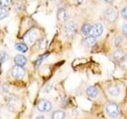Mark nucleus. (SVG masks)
I'll list each match as a JSON object with an SVG mask.
<instances>
[{
	"label": "nucleus",
	"mask_w": 127,
	"mask_h": 119,
	"mask_svg": "<svg viewBox=\"0 0 127 119\" xmlns=\"http://www.w3.org/2000/svg\"><path fill=\"white\" fill-rule=\"evenodd\" d=\"M105 1L106 2H112L114 0H105Z\"/></svg>",
	"instance_id": "27"
},
{
	"label": "nucleus",
	"mask_w": 127,
	"mask_h": 119,
	"mask_svg": "<svg viewBox=\"0 0 127 119\" xmlns=\"http://www.w3.org/2000/svg\"><path fill=\"white\" fill-rule=\"evenodd\" d=\"M102 33H103V26L102 24L96 23L95 25L91 26V33H90V36H91V37L97 38L98 37H100L102 34Z\"/></svg>",
	"instance_id": "5"
},
{
	"label": "nucleus",
	"mask_w": 127,
	"mask_h": 119,
	"mask_svg": "<svg viewBox=\"0 0 127 119\" xmlns=\"http://www.w3.org/2000/svg\"><path fill=\"white\" fill-rule=\"evenodd\" d=\"M75 1H76L78 3H81V2H83V1H84V0H75Z\"/></svg>",
	"instance_id": "26"
},
{
	"label": "nucleus",
	"mask_w": 127,
	"mask_h": 119,
	"mask_svg": "<svg viewBox=\"0 0 127 119\" xmlns=\"http://www.w3.org/2000/svg\"><path fill=\"white\" fill-rule=\"evenodd\" d=\"M13 4V1L12 0H0V5L2 7H9Z\"/></svg>",
	"instance_id": "19"
},
{
	"label": "nucleus",
	"mask_w": 127,
	"mask_h": 119,
	"mask_svg": "<svg viewBox=\"0 0 127 119\" xmlns=\"http://www.w3.org/2000/svg\"><path fill=\"white\" fill-rule=\"evenodd\" d=\"M14 61L16 65L23 67V66H25L26 64L27 59H26V57H25V56H23V55H17L16 57H14Z\"/></svg>",
	"instance_id": "10"
},
{
	"label": "nucleus",
	"mask_w": 127,
	"mask_h": 119,
	"mask_svg": "<svg viewBox=\"0 0 127 119\" xmlns=\"http://www.w3.org/2000/svg\"><path fill=\"white\" fill-rule=\"evenodd\" d=\"M105 18L110 22H114L118 18V12L114 8H109L105 11Z\"/></svg>",
	"instance_id": "4"
},
{
	"label": "nucleus",
	"mask_w": 127,
	"mask_h": 119,
	"mask_svg": "<svg viewBox=\"0 0 127 119\" xmlns=\"http://www.w3.org/2000/svg\"><path fill=\"white\" fill-rule=\"evenodd\" d=\"M38 36V32L36 30H30L23 36V41L25 43L29 45H33L34 41L37 40Z\"/></svg>",
	"instance_id": "3"
},
{
	"label": "nucleus",
	"mask_w": 127,
	"mask_h": 119,
	"mask_svg": "<svg viewBox=\"0 0 127 119\" xmlns=\"http://www.w3.org/2000/svg\"><path fill=\"white\" fill-rule=\"evenodd\" d=\"M37 109L41 112H49L52 109V104L49 101L45 99H41L37 102Z\"/></svg>",
	"instance_id": "7"
},
{
	"label": "nucleus",
	"mask_w": 127,
	"mask_h": 119,
	"mask_svg": "<svg viewBox=\"0 0 127 119\" xmlns=\"http://www.w3.org/2000/svg\"><path fill=\"white\" fill-rule=\"evenodd\" d=\"M107 92H108V94L110 96L118 98L122 94V89H121V87L118 85H112L108 87Z\"/></svg>",
	"instance_id": "8"
},
{
	"label": "nucleus",
	"mask_w": 127,
	"mask_h": 119,
	"mask_svg": "<svg viewBox=\"0 0 127 119\" xmlns=\"http://www.w3.org/2000/svg\"><path fill=\"white\" fill-rule=\"evenodd\" d=\"M36 119H45V117H44L43 115H40V116L36 118Z\"/></svg>",
	"instance_id": "25"
},
{
	"label": "nucleus",
	"mask_w": 127,
	"mask_h": 119,
	"mask_svg": "<svg viewBox=\"0 0 127 119\" xmlns=\"http://www.w3.org/2000/svg\"><path fill=\"white\" fill-rule=\"evenodd\" d=\"M15 49L20 52V53H26L28 50V47L26 45L25 43H21V42H18V43H16L15 45H14Z\"/></svg>",
	"instance_id": "15"
},
{
	"label": "nucleus",
	"mask_w": 127,
	"mask_h": 119,
	"mask_svg": "<svg viewBox=\"0 0 127 119\" xmlns=\"http://www.w3.org/2000/svg\"><path fill=\"white\" fill-rule=\"evenodd\" d=\"M119 63H120V67L122 68L124 70H126L127 69V56Z\"/></svg>",
	"instance_id": "21"
},
{
	"label": "nucleus",
	"mask_w": 127,
	"mask_h": 119,
	"mask_svg": "<svg viewBox=\"0 0 127 119\" xmlns=\"http://www.w3.org/2000/svg\"><path fill=\"white\" fill-rule=\"evenodd\" d=\"M47 55L48 54H45V55H43V56H41V57H40L37 60L35 61V65L36 66H39L40 64H41V62L44 60V59H45L46 57H47Z\"/></svg>",
	"instance_id": "22"
},
{
	"label": "nucleus",
	"mask_w": 127,
	"mask_h": 119,
	"mask_svg": "<svg viewBox=\"0 0 127 119\" xmlns=\"http://www.w3.org/2000/svg\"><path fill=\"white\" fill-rule=\"evenodd\" d=\"M11 75L15 79H22L26 75V70L23 67L15 65L11 70Z\"/></svg>",
	"instance_id": "6"
},
{
	"label": "nucleus",
	"mask_w": 127,
	"mask_h": 119,
	"mask_svg": "<svg viewBox=\"0 0 127 119\" xmlns=\"http://www.w3.org/2000/svg\"><path fill=\"white\" fill-rule=\"evenodd\" d=\"M86 94L88 97L91 98H97V96L98 95V90L95 87L90 86L87 88Z\"/></svg>",
	"instance_id": "11"
},
{
	"label": "nucleus",
	"mask_w": 127,
	"mask_h": 119,
	"mask_svg": "<svg viewBox=\"0 0 127 119\" xmlns=\"http://www.w3.org/2000/svg\"><path fill=\"white\" fill-rule=\"evenodd\" d=\"M122 33H124L125 36L127 37V23L126 24H124L122 26Z\"/></svg>",
	"instance_id": "24"
},
{
	"label": "nucleus",
	"mask_w": 127,
	"mask_h": 119,
	"mask_svg": "<svg viewBox=\"0 0 127 119\" xmlns=\"http://www.w3.org/2000/svg\"><path fill=\"white\" fill-rule=\"evenodd\" d=\"M57 18L61 21H67L68 18V14L65 9H59L57 11Z\"/></svg>",
	"instance_id": "12"
},
{
	"label": "nucleus",
	"mask_w": 127,
	"mask_h": 119,
	"mask_svg": "<svg viewBox=\"0 0 127 119\" xmlns=\"http://www.w3.org/2000/svg\"><path fill=\"white\" fill-rule=\"evenodd\" d=\"M95 44H96V38L91 36H87L82 40V45L85 47H93Z\"/></svg>",
	"instance_id": "9"
},
{
	"label": "nucleus",
	"mask_w": 127,
	"mask_h": 119,
	"mask_svg": "<svg viewBox=\"0 0 127 119\" xmlns=\"http://www.w3.org/2000/svg\"><path fill=\"white\" fill-rule=\"evenodd\" d=\"M6 102L8 103V105L11 107H14L18 105V98H16L14 96H8L6 97Z\"/></svg>",
	"instance_id": "17"
},
{
	"label": "nucleus",
	"mask_w": 127,
	"mask_h": 119,
	"mask_svg": "<svg viewBox=\"0 0 127 119\" xmlns=\"http://www.w3.org/2000/svg\"><path fill=\"white\" fill-rule=\"evenodd\" d=\"M64 33L67 39H73L77 33L76 25L73 22H67L64 26Z\"/></svg>",
	"instance_id": "2"
},
{
	"label": "nucleus",
	"mask_w": 127,
	"mask_h": 119,
	"mask_svg": "<svg viewBox=\"0 0 127 119\" xmlns=\"http://www.w3.org/2000/svg\"><path fill=\"white\" fill-rule=\"evenodd\" d=\"M66 114L64 110H56L52 114V119H65Z\"/></svg>",
	"instance_id": "13"
},
{
	"label": "nucleus",
	"mask_w": 127,
	"mask_h": 119,
	"mask_svg": "<svg viewBox=\"0 0 127 119\" xmlns=\"http://www.w3.org/2000/svg\"><path fill=\"white\" fill-rule=\"evenodd\" d=\"M121 14H122V17L124 18V19H126V20H127V6H126V7H124L123 9L122 10V11H121Z\"/></svg>",
	"instance_id": "23"
},
{
	"label": "nucleus",
	"mask_w": 127,
	"mask_h": 119,
	"mask_svg": "<svg viewBox=\"0 0 127 119\" xmlns=\"http://www.w3.org/2000/svg\"><path fill=\"white\" fill-rule=\"evenodd\" d=\"M7 58H8V55H7V53H6V52L2 51V52L0 53V63H2L4 62H6Z\"/></svg>",
	"instance_id": "20"
},
{
	"label": "nucleus",
	"mask_w": 127,
	"mask_h": 119,
	"mask_svg": "<svg viewBox=\"0 0 127 119\" xmlns=\"http://www.w3.org/2000/svg\"><path fill=\"white\" fill-rule=\"evenodd\" d=\"M91 26L90 25L89 23H86L84 24L82 28H81V32L84 35V36H89L90 35V33H91Z\"/></svg>",
	"instance_id": "16"
},
{
	"label": "nucleus",
	"mask_w": 127,
	"mask_h": 119,
	"mask_svg": "<svg viewBox=\"0 0 127 119\" xmlns=\"http://www.w3.org/2000/svg\"><path fill=\"white\" fill-rule=\"evenodd\" d=\"M126 57V55L122 50L118 49V50H116L114 53V58L115 60H117L118 62L122 61Z\"/></svg>",
	"instance_id": "14"
},
{
	"label": "nucleus",
	"mask_w": 127,
	"mask_h": 119,
	"mask_svg": "<svg viewBox=\"0 0 127 119\" xmlns=\"http://www.w3.org/2000/svg\"><path fill=\"white\" fill-rule=\"evenodd\" d=\"M0 65H1V63H0Z\"/></svg>",
	"instance_id": "28"
},
{
	"label": "nucleus",
	"mask_w": 127,
	"mask_h": 119,
	"mask_svg": "<svg viewBox=\"0 0 127 119\" xmlns=\"http://www.w3.org/2000/svg\"><path fill=\"white\" fill-rule=\"evenodd\" d=\"M9 15V11L4 7H0V20L6 18Z\"/></svg>",
	"instance_id": "18"
},
{
	"label": "nucleus",
	"mask_w": 127,
	"mask_h": 119,
	"mask_svg": "<svg viewBox=\"0 0 127 119\" xmlns=\"http://www.w3.org/2000/svg\"><path fill=\"white\" fill-rule=\"evenodd\" d=\"M105 111L106 115L111 119H116L119 117L120 111L118 106L114 102H109L105 106Z\"/></svg>",
	"instance_id": "1"
}]
</instances>
